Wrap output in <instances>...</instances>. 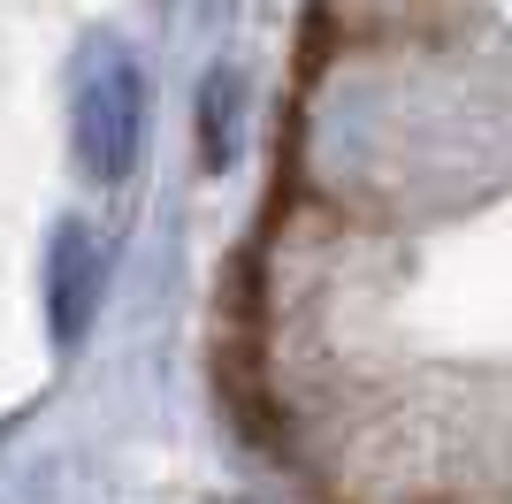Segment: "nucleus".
Masks as SVG:
<instances>
[{
    "instance_id": "nucleus-3",
    "label": "nucleus",
    "mask_w": 512,
    "mask_h": 504,
    "mask_svg": "<svg viewBox=\"0 0 512 504\" xmlns=\"http://www.w3.org/2000/svg\"><path fill=\"white\" fill-rule=\"evenodd\" d=\"M237 123H245V77L222 62V69H207V84H199V161L207 168L237 161Z\"/></svg>"
},
{
    "instance_id": "nucleus-1",
    "label": "nucleus",
    "mask_w": 512,
    "mask_h": 504,
    "mask_svg": "<svg viewBox=\"0 0 512 504\" xmlns=\"http://www.w3.org/2000/svg\"><path fill=\"white\" fill-rule=\"evenodd\" d=\"M69 130L92 184H123L146 153V69L123 39H85L69 84Z\"/></svg>"
},
{
    "instance_id": "nucleus-2",
    "label": "nucleus",
    "mask_w": 512,
    "mask_h": 504,
    "mask_svg": "<svg viewBox=\"0 0 512 504\" xmlns=\"http://www.w3.org/2000/svg\"><path fill=\"white\" fill-rule=\"evenodd\" d=\"M100 291H107V252L85 222H62L54 230V260H46V314H54V344H85L92 314H100Z\"/></svg>"
}]
</instances>
